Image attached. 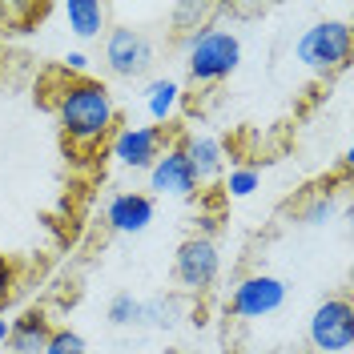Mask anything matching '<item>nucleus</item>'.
Here are the masks:
<instances>
[{"mask_svg":"<svg viewBox=\"0 0 354 354\" xmlns=\"http://www.w3.org/2000/svg\"><path fill=\"white\" fill-rule=\"evenodd\" d=\"M149 189L157 198H194L198 194V177L189 169V157L181 149V141L165 145L157 161L149 165Z\"/></svg>","mask_w":354,"mask_h":354,"instance_id":"6e6552de","label":"nucleus"},{"mask_svg":"<svg viewBox=\"0 0 354 354\" xmlns=\"http://www.w3.org/2000/svg\"><path fill=\"white\" fill-rule=\"evenodd\" d=\"M65 68H68V73H77V81H81V77H88V53H81V48H68V53H65Z\"/></svg>","mask_w":354,"mask_h":354,"instance_id":"412c9836","label":"nucleus"},{"mask_svg":"<svg viewBox=\"0 0 354 354\" xmlns=\"http://www.w3.org/2000/svg\"><path fill=\"white\" fill-rule=\"evenodd\" d=\"M109 322L113 326H137L141 322V302L133 294H117L109 302Z\"/></svg>","mask_w":354,"mask_h":354,"instance_id":"a211bd4d","label":"nucleus"},{"mask_svg":"<svg viewBox=\"0 0 354 354\" xmlns=\"http://www.w3.org/2000/svg\"><path fill=\"white\" fill-rule=\"evenodd\" d=\"M65 21H68V32L77 41H101L109 32V8L101 0H68Z\"/></svg>","mask_w":354,"mask_h":354,"instance_id":"f8f14e48","label":"nucleus"},{"mask_svg":"<svg viewBox=\"0 0 354 354\" xmlns=\"http://www.w3.org/2000/svg\"><path fill=\"white\" fill-rule=\"evenodd\" d=\"M298 61L310 68V73H334V68H346L351 61V24L346 21H314L298 37L294 44Z\"/></svg>","mask_w":354,"mask_h":354,"instance_id":"7ed1b4c3","label":"nucleus"},{"mask_svg":"<svg viewBox=\"0 0 354 354\" xmlns=\"http://www.w3.org/2000/svg\"><path fill=\"white\" fill-rule=\"evenodd\" d=\"M181 149L189 157V169L194 177L201 181H218L225 174V145H221L218 137H209V133H194V137H185L181 141Z\"/></svg>","mask_w":354,"mask_h":354,"instance_id":"9b49d317","label":"nucleus"},{"mask_svg":"<svg viewBox=\"0 0 354 354\" xmlns=\"http://www.w3.org/2000/svg\"><path fill=\"white\" fill-rule=\"evenodd\" d=\"M153 214L157 209L149 194H113L105 201V225L113 234H145Z\"/></svg>","mask_w":354,"mask_h":354,"instance_id":"9d476101","label":"nucleus"},{"mask_svg":"<svg viewBox=\"0 0 354 354\" xmlns=\"http://www.w3.org/2000/svg\"><path fill=\"white\" fill-rule=\"evenodd\" d=\"M286 298H290V286L278 274H250L230 294V314L245 318V322H258V318L278 314V310L286 306Z\"/></svg>","mask_w":354,"mask_h":354,"instance_id":"423d86ee","label":"nucleus"},{"mask_svg":"<svg viewBox=\"0 0 354 354\" xmlns=\"http://www.w3.org/2000/svg\"><path fill=\"white\" fill-rule=\"evenodd\" d=\"M205 12H209V8H205V4H177V8H174L177 24H185V21H201V17H205Z\"/></svg>","mask_w":354,"mask_h":354,"instance_id":"4be33fe9","label":"nucleus"},{"mask_svg":"<svg viewBox=\"0 0 354 354\" xmlns=\"http://www.w3.org/2000/svg\"><path fill=\"white\" fill-rule=\"evenodd\" d=\"M85 351H88L85 338L65 326V330H53V334H48V342H44L41 354H85Z\"/></svg>","mask_w":354,"mask_h":354,"instance_id":"6ab92c4d","label":"nucleus"},{"mask_svg":"<svg viewBox=\"0 0 354 354\" xmlns=\"http://www.w3.org/2000/svg\"><path fill=\"white\" fill-rule=\"evenodd\" d=\"M161 149L165 145H161V129L157 125H125V129L113 133V145H109L113 161L125 165V169H149Z\"/></svg>","mask_w":354,"mask_h":354,"instance_id":"1a4fd4ad","label":"nucleus"},{"mask_svg":"<svg viewBox=\"0 0 354 354\" xmlns=\"http://www.w3.org/2000/svg\"><path fill=\"white\" fill-rule=\"evenodd\" d=\"M12 286H17V270H12V262L0 254V306L12 298Z\"/></svg>","mask_w":354,"mask_h":354,"instance_id":"aec40b11","label":"nucleus"},{"mask_svg":"<svg viewBox=\"0 0 354 354\" xmlns=\"http://www.w3.org/2000/svg\"><path fill=\"white\" fill-rule=\"evenodd\" d=\"M157 61L153 41L133 28V24H109L105 32V68L121 81H133V77H145Z\"/></svg>","mask_w":354,"mask_h":354,"instance_id":"20e7f679","label":"nucleus"},{"mask_svg":"<svg viewBox=\"0 0 354 354\" xmlns=\"http://www.w3.org/2000/svg\"><path fill=\"white\" fill-rule=\"evenodd\" d=\"M242 65V37L225 24H201L185 41V68L189 81L198 85H218Z\"/></svg>","mask_w":354,"mask_h":354,"instance_id":"f03ea898","label":"nucleus"},{"mask_svg":"<svg viewBox=\"0 0 354 354\" xmlns=\"http://www.w3.org/2000/svg\"><path fill=\"white\" fill-rule=\"evenodd\" d=\"M141 105L149 113V121L161 125V121H169L181 105V85H177L174 77H153L149 85L141 88Z\"/></svg>","mask_w":354,"mask_h":354,"instance_id":"4468645a","label":"nucleus"},{"mask_svg":"<svg viewBox=\"0 0 354 354\" xmlns=\"http://www.w3.org/2000/svg\"><path fill=\"white\" fill-rule=\"evenodd\" d=\"M4 28H8V24H4V17H0V32H4Z\"/></svg>","mask_w":354,"mask_h":354,"instance_id":"b1692460","label":"nucleus"},{"mask_svg":"<svg viewBox=\"0 0 354 354\" xmlns=\"http://www.w3.org/2000/svg\"><path fill=\"white\" fill-rule=\"evenodd\" d=\"M57 125L73 145L93 149L117 129V101L101 81L93 77H73L61 93H57Z\"/></svg>","mask_w":354,"mask_h":354,"instance_id":"f257e3e1","label":"nucleus"},{"mask_svg":"<svg viewBox=\"0 0 354 354\" xmlns=\"http://www.w3.org/2000/svg\"><path fill=\"white\" fill-rule=\"evenodd\" d=\"M306 338L318 354H346L354 342V306L346 298L318 302L306 322Z\"/></svg>","mask_w":354,"mask_h":354,"instance_id":"39448f33","label":"nucleus"},{"mask_svg":"<svg viewBox=\"0 0 354 354\" xmlns=\"http://www.w3.org/2000/svg\"><path fill=\"white\" fill-rule=\"evenodd\" d=\"M4 342H8V318L0 314V346H4Z\"/></svg>","mask_w":354,"mask_h":354,"instance_id":"5701e85b","label":"nucleus"},{"mask_svg":"<svg viewBox=\"0 0 354 354\" xmlns=\"http://www.w3.org/2000/svg\"><path fill=\"white\" fill-rule=\"evenodd\" d=\"M334 209H338V198L334 194H314V198L298 209V221L302 225H326L334 218Z\"/></svg>","mask_w":354,"mask_h":354,"instance_id":"2eb2a0df","label":"nucleus"},{"mask_svg":"<svg viewBox=\"0 0 354 354\" xmlns=\"http://www.w3.org/2000/svg\"><path fill=\"white\" fill-rule=\"evenodd\" d=\"M174 274H177V282L185 290H194V294L214 286L218 274H221V254H218V245H214V238H209V234L185 238V242L177 245Z\"/></svg>","mask_w":354,"mask_h":354,"instance_id":"0eeeda50","label":"nucleus"},{"mask_svg":"<svg viewBox=\"0 0 354 354\" xmlns=\"http://www.w3.org/2000/svg\"><path fill=\"white\" fill-rule=\"evenodd\" d=\"M258 181H262V174H258L254 165H238V169L225 174V194H230V198H250V194L258 189Z\"/></svg>","mask_w":354,"mask_h":354,"instance_id":"dca6fc26","label":"nucleus"},{"mask_svg":"<svg viewBox=\"0 0 354 354\" xmlns=\"http://www.w3.org/2000/svg\"><path fill=\"white\" fill-rule=\"evenodd\" d=\"M48 334H53V326H48V318L44 314H21L17 322H8V354H41L44 342H48Z\"/></svg>","mask_w":354,"mask_h":354,"instance_id":"ddd939ff","label":"nucleus"},{"mask_svg":"<svg viewBox=\"0 0 354 354\" xmlns=\"http://www.w3.org/2000/svg\"><path fill=\"white\" fill-rule=\"evenodd\" d=\"M174 314H177V306H174V298H153V302H141V322L137 326H174Z\"/></svg>","mask_w":354,"mask_h":354,"instance_id":"f3484780","label":"nucleus"}]
</instances>
